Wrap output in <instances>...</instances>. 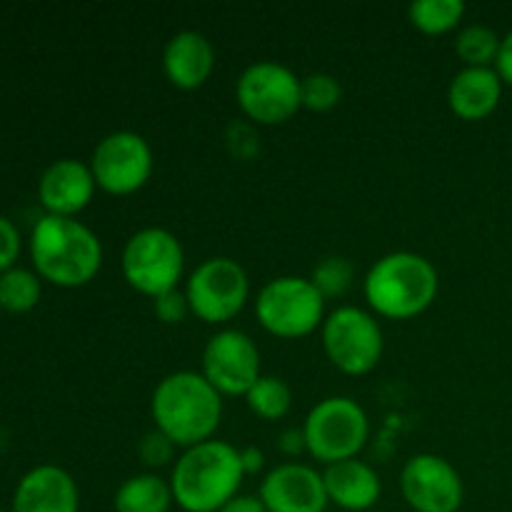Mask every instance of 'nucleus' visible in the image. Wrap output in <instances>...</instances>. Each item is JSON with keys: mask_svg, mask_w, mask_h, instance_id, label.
Instances as JSON below:
<instances>
[{"mask_svg": "<svg viewBox=\"0 0 512 512\" xmlns=\"http://www.w3.org/2000/svg\"><path fill=\"white\" fill-rule=\"evenodd\" d=\"M150 415L155 430L173 440L175 448L188 450L213 440L223 418V395L203 378V373L178 370L155 385Z\"/></svg>", "mask_w": 512, "mask_h": 512, "instance_id": "1", "label": "nucleus"}, {"mask_svg": "<svg viewBox=\"0 0 512 512\" xmlns=\"http://www.w3.org/2000/svg\"><path fill=\"white\" fill-rule=\"evenodd\" d=\"M30 260L48 283L80 288L103 268V243L80 220L45 213L30 233Z\"/></svg>", "mask_w": 512, "mask_h": 512, "instance_id": "2", "label": "nucleus"}, {"mask_svg": "<svg viewBox=\"0 0 512 512\" xmlns=\"http://www.w3.org/2000/svg\"><path fill=\"white\" fill-rule=\"evenodd\" d=\"M245 473L240 450L225 440H205L178 455L170 473L173 500L185 512H218L240 495Z\"/></svg>", "mask_w": 512, "mask_h": 512, "instance_id": "3", "label": "nucleus"}, {"mask_svg": "<svg viewBox=\"0 0 512 512\" xmlns=\"http://www.w3.org/2000/svg\"><path fill=\"white\" fill-rule=\"evenodd\" d=\"M440 278L425 255L395 250L370 265L363 293L370 310L388 320H410L435 303Z\"/></svg>", "mask_w": 512, "mask_h": 512, "instance_id": "4", "label": "nucleus"}, {"mask_svg": "<svg viewBox=\"0 0 512 512\" xmlns=\"http://www.w3.org/2000/svg\"><path fill=\"white\" fill-rule=\"evenodd\" d=\"M303 435L310 458L328 468L358 458L370 438V420L358 400L333 395L310 408Z\"/></svg>", "mask_w": 512, "mask_h": 512, "instance_id": "5", "label": "nucleus"}, {"mask_svg": "<svg viewBox=\"0 0 512 512\" xmlns=\"http://www.w3.org/2000/svg\"><path fill=\"white\" fill-rule=\"evenodd\" d=\"M255 315L270 335L295 340L315 333L328 313H325V298L313 280L300 275H280L258 290Z\"/></svg>", "mask_w": 512, "mask_h": 512, "instance_id": "6", "label": "nucleus"}, {"mask_svg": "<svg viewBox=\"0 0 512 512\" xmlns=\"http://www.w3.org/2000/svg\"><path fill=\"white\" fill-rule=\"evenodd\" d=\"M120 270L128 285L148 298L175 290L183 280L185 250L168 228L148 225L133 233L120 255Z\"/></svg>", "mask_w": 512, "mask_h": 512, "instance_id": "7", "label": "nucleus"}, {"mask_svg": "<svg viewBox=\"0 0 512 512\" xmlns=\"http://www.w3.org/2000/svg\"><path fill=\"white\" fill-rule=\"evenodd\" d=\"M320 338L330 363L345 375H368L383 358V328L370 310L358 305H338L330 310L320 325Z\"/></svg>", "mask_w": 512, "mask_h": 512, "instance_id": "8", "label": "nucleus"}, {"mask_svg": "<svg viewBox=\"0 0 512 512\" xmlns=\"http://www.w3.org/2000/svg\"><path fill=\"white\" fill-rule=\"evenodd\" d=\"M185 298L195 318L208 325H225L248 303L250 278L238 260L215 255L188 275Z\"/></svg>", "mask_w": 512, "mask_h": 512, "instance_id": "9", "label": "nucleus"}, {"mask_svg": "<svg viewBox=\"0 0 512 512\" xmlns=\"http://www.w3.org/2000/svg\"><path fill=\"white\" fill-rule=\"evenodd\" d=\"M300 80L278 60H258L240 73L235 98L240 110L258 125H280L303 108Z\"/></svg>", "mask_w": 512, "mask_h": 512, "instance_id": "10", "label": "nucleus"}, {"mask_svg": "<svg viewBox=\"0 0 512 512\" xmlns=\"http://www.w3.org/2000/svg\"><path fill=\"white\" fill-rule=\"evenodd\" d=\"M153 148L135 130H113L98 140L90 158L95 185L110 195H130L153 175Z\"/></svg>", "mask_w": 512, "mask_h": 512, "instance_id": "11", "label": "nucleus"}, {"mask_svg": "<svg viewBox=\"0 0 512 512\" xmlns=\"http://www.w3.org/2000/svg\"><path fill=\"white\" fill-rule=\"evenodd\" d=\"M200 373L220 395H245L263 375L258 345L243 330L220 328L205 343Z\"/></svg>", "mask_w": 512, "mask_h": 512, "instance_id": "12", "label": "nucleus"}, {"mask_svg": "<svg viewBox=\"0 0 512 512\" xmlns=\"http://www.w3.org/2000/svg\"><path fill=\"white\" fill-rule=\"evenodd\" d=\"M400 493L415 512H458L465 500V485L443 455L418 453L405 460Z\"/></svg>", "mask_w": 512, "mask_h": 512, "instance_id": "13", "label": "nucleus"}, {"mask_svg": "<svg viewBox=\"0 0 512 512\" xmlns=\"http://www.w3.org/2000/svg\"><path fill=\"white\" fill-rule=\"evenodd\" d=\"M258 498L268 512H325L330 505L323 473L298 460L268 470Z\"/></svg>", "mask_w": 512, "mask_h": 512, "instance_id": "14", "label": "nucleus"}, {"mask_svg": "<svg viewBox=\"0 0 512 512\" xmlns=\"http://www.w3.org/2000/svg\"><path fill=\"white\" fill-rule=\"evenodd\" d=\"M95 178L88 163L60 158L43 170L38 180V200L48 215L75 218L90 205L95 195Z\"/></svg>", "mask_w": 512, "mask_h": 512, "instance_id": "15", "label": "nucleus"}, {"mask_svg": "<svg viewBox=\"0 0 512 512\" xmlns=\"http://www.w3.org/2000/svg\"><path fill=\"white\" fill-rule=\"evenodd\" d=\"M80 493L73 475L58 465H38L20 478L10 512H78Z\"/></svg>", "mask_w": 512, "mask_h": 512, "instance_id": "16", "label": "nucleus"}, {"mask_svg": "<svg viewBox=\"0 0 512 512\" xmlns=\"http://www.w3.org/2000/svg\"><path fill=\"white\" fill-rule=\"evenodd\" d=\"M215 48L198 30H178L163 48V73L175 88L195 90L213 75Z\"/></svg>", "mask_w": 512, "mask_h": 512, "instance_id": "17", "label": "nucleus"}, {"mask_svg": "<svg viewBox=\"0 0 512 512\" xmlns=\"http://www.w3.org/2000/svg\"><path fill=\"white\" fill-rule=\"evenodd\" d=\"M325 493L333 505L348 512H365L373 508L383 493L380 475L365 460H343L323 470Z\"/></svg>", "mask_w": 512, "mask_h": 512, "instance_id": "18", "label": "nucleus"}, {"mask_svg": "<svg viewBox=\"0 0 512 512\" xmlns=\"http://www.w3.org/2000/svg\"><path fill=\"white\" fill-rule=\"evenodd\" d=\"M503 80L495 68H463L448 85V105L458 118L483 120L498 108Z\"/></svg>", "mask_w": 512, "mask_h": 512, "instance_id": "19", "label": "nucleus"}, {"mask_svg": "<svg viewBox=\"0 0 512 512\" xmlns=\"http://www.w3.org/2000/svg\"><path fill=\"white\" fill-rule=\"evenodd\" d=\"M170 480L155 473H138L115 490V512H170L173 508Z\"/></svg>", "mask_w": 512, "mask_h": 512, "instance_id": "20", "label": "nucleus"}, {"mask_svg": "<svg viewBox=\"0 0 512 512\" xmlns=\"http://www.w3.org/2000/svg\"><path fill=\"white\" fill-rule=\"evenodd\" d=\"M245 403L265 423H278L293 408V390L278 375H260L245 393Z\"/></svg>", "mask_w": 512, "mask_h": 512, "instance_id": "21", "label": "nucleus"}, {"mask_svg": "<svg viewBox=\"0 0 512 512\" xmlns=\"http://www.w3.org/2000/svg\"><path fill=\"white\" fill-rule=\"evenodd\" d=\"M465 15L463 0H413L408 5V18L420 33L443 35L458 28Z\"/></svg>", "mask_w": 512, "mask_h": 512, "instance_id": "22", "label": "nucleus"}, {"mask_svg": "<svg viewBox=\"0 0 512 512\" xmlns=\"http://www.w3.org/2000/svg\"><path fill=\"white\" fill-rule=\"evenodd\" d=\"M500 35L490 25H465L455 38V53L465 68H493L500 53Z\"/></svg>", "mask_w": 512, "mask_h": 512, "instance_id": "23", "label": "nucleus"}, {"mask_svg": "<svg viewBox=\"0 0 512 512\" xmlns=\"http://www.w3.org/2000/svg\"><path fill=\"white\" fill-rule=\"evenodd\" d=\"M40 275L25 268H10L0 273V308L8 313H28L40 303L43 283Z\"/></svg>", "mask_w": 512, "mask_h": 512, "instance_id": "24", "label": "nucleus"}, {"mask_svg": "<svg viewBox=\"0 0 512 512\" xmlns=\"http://www.w3.org/2000/svg\"><path fill=\"white\" fill-rule=\"evenodd\" d=\"M310 280H313V285L320 290L325 300L343 298L350 290V285H353V265H350L348 258L328 255V258H323L315 265Z\"/></svg>", "mask_w": 512, "mask_h": 512, "instance_id": "25", "label": "nucleus"}, {"mask_svg": "<svg viewBox=\"0 0 512 512\" xmlns=\"http://www.w3.org/2000/svg\"><path fill=\"white\" fill-rule=\"evenodd\" d=\"M300 98L303 108L313 113H328L343 98V85L330 73H310L300 80Z\"/></svg>", "mask_w": 512, "mask_h": 512, "instance_id": "26", "label": "nucleus"}, {"mask_svg": "<svg viewBox=\"0 0 512 512\" xmlns=\"http://www.w3.org/2000/svg\"><path fill=\"white\" fill-rule=\"evenodd\" d=\"M175 443L170 438H165L160 430H150L140 438L138 443V458L145 468L155 470V468H165L175 460Z\"/></svg>", "mask_w": 512, "mask_h": 512, "instance_id": "27", "label": "nucleus"}, {"mask_svg": "<svg viewBox=\"0 0 512 512\" xmlns=\"http://www.w3.org/2000/svg\"><path fill=\"white\" fill-rule=\"evenodd\" d=\"M153 313L158 315V320H163V323L168 325L183 323V320L190 315V305H188V298H185V290L175 288V290H168V293L158 295V298H153Z\"/></svg>", "mask_w": 512, "mask_h": 512, "instance_id": "28", "label": "nucleus"}, {"mask_svg": "<svg viewBox=\"0 0 512 512\" xmlns=\"http://www.w3.org/2000/svg\"><path fill=\"white\" fill-rule=\"evenodd\" d=\"M20 240L18 228H15L13 220H8L5 215H0V273L15 268V260L20 255Z\"/></svg>", "mask_w": 512, "mask_h": 512, "instance_id": "29", "label": "nucleus"}, {"mask_svg": "<svg viewBox=\"0 0 512 512\" xmlns=\"http://www.w3.org/2000/svg\"><path fill=\"white\" fill-rule=\"evenodd\" d=\"M278 450L283 455H288V458H298L305 448V435H303V428H285L283 433H280L278 438Z\"/></svg>", "mask_w": 512, "mask_h": 512, "instance_id": "30", "label": "nucleus"}, {"mask_svg": "<svg viewBox=\"0 0 512 512\" xmlns=\"http://www.w3.org/2000/svg\"><path fill=\"white\" fill-rule=\"evenodd\" d=\"M493 68L498 70L503 85L512 88V30H508V35H503V40H500V53Z\"/></svg>", "mask_w": 512, "mask_h": 512, "instance_id": "31", "label": "nucleus"}, {"mask_svg": "<svg viewBox=\"0 0 512 512\" xmlns=\"http://www.w3.org/2000/svg\"><path fill=\"white\" fill-rule=\"evenodd\" d=\"M218 512H268L258 495H235L230 503H225Z\"/></svg>", "mask_w": 512, "mask_h": 512, "instance_id": "32", "label": "nucleus"}, {"mask_svg": "<svg viewBox=\"0 0 512 512\" xmlns=\"http://www.w3.org/2000/svg\"><path fill=\"white\" fill-rule=\"evenodd\" d=\"M240 463H243L245 475H255L258 470H263V465H265L263 450L255 448V445H248V448L240 450Z\"/></svg>", "mask_w": 512, "mask_h": 512, "instance_id": "33", "label": "nucleus"}, {"mask_svg": "<svg viewBox=\"0 0 512 512\" xmlns=\"http://www.w3.org/2000/svg\"><path fill=\"white\" fill-rule=\"evenodd\" d=\"M0 512H8V510H0Z\"/></svg>", "mask_w": 512, "mask_h": 512, "instance_id": "34", "label": "nucleus"}]
</instances>
